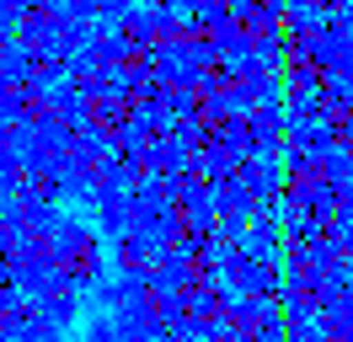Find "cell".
Returning <instances> with one entry per match:
<instances>
[{"label":"cell","mask_w":353,"mask_h":342,"mask_svg":"<svg viewBox=\"0 0 353 342\" xmlns=\"http://www.w3.org/2000/svg\"><path fill=\"white\" fill-rule=\"evenodd\" d=\"M97 241H118L129 230V192H97Z\"/></svg>","instance_id":"obj_1"},{"label":"cell","mask_w":353,"mask_h":342,"mask_svg":"<svg viewBox=\"0 0 353 342\" xmlns=\"http://www.w3.org/2000/svg\"><path fill=\"white\" fill-rule=\"evenodd\" d=\"M27 310H38L54 332H70V326L81 321V294H75V289H59V294H43L38 305H27Z\"/></svg>","instance_id":"obj_2"},{"label":"cell","mask_w":353,"mask_h":342,"mask_svg":"<svg viewBox=\"0 0 353 342\" xmlns=\"http://www.w3.org/2000/svg\"><path fill=\"white\" fill-rule=\"evenodd\" d=\"M112 256H118V273H139V268H145V262H150V246H145V241H139V235H118V241H112Z\"/></svg>","instance_id":"obj_3"},{"label":"cell","mask_w":353,"mask_h":342,"mask_svg":"<svg viewBox=\"0 0 353 342\" xmlns=\"http://www.w3.org/2000/svg\"><path fill=\"white\" fill-rule=\"evenodd\" d=\"M54 342H65V337H54Z\"/></svg>","instance_id":"obj_5"},{"label":"cell","mask_w":353,"mask_h":342,"mask_svg":"<svg viewBox=\"0 0 353 342\" xmlns=\"http://www.w3.org/2000/svg\"><path fill=\"white\" fill-rule=\"evenodd\" d=\"M54 337H65V332H54V326H48V321L38 316V310H27V316H22V326L11 332V342H54Z\"/></svg>","instance_id":"obj_4"}]
</instances>
